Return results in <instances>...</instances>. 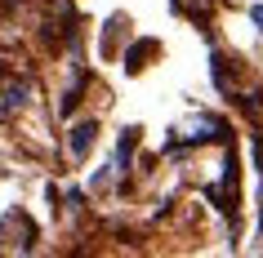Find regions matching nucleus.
<instances>
[{"instance_id": "1", "label": "nucleus", "mask_w": 263, "mask_h": 258, "mask_svg": "<svg viewBox=\"0 0 263 258\" xmlns=\"http://www.w3.org/2000/svg\"><path fill=\"white\" fill-rule=\"evenodd\" d=\"M210 138H228L223 121H214V116H192L183 129H170L165 147H170V143H187V147H196V143H210Z\"/></svg>"}, {"instance_id": "2", "label": "nucleus", "mask_w": 263, "mask_h": 258, "mask_svg": "<svg viewBox=\"0 0 263 258\" xmlns=\"http://www.w3.org/2000/svg\"><path fill=\"white\" fill-rule=\"evenodd\" d=\"M9 236H18V249H31V241H36V227H31V218L23 214V209H9V214L0 218V241H9Z\"/></svg>"}, {"instance_id": "3", "label": "nucleus", "mask_w": 263, "mask_h": 258, "mask_svg": "<svg viewBox=\"0 0 263 258\" xmlns=\"http://www.w3.org/2000/svg\"><path fill=\"white\" fill-rule=\"evenodd\" d=\"M94 143H98V125H94V121L71 125V134H67V156H71V161H85Z\"/></svg>"}, {"instance_id": "4", "label": "nucleus", "mask_w": 263, "mask_h": 258, "mask_svg": "<svg viewBox=\"0 0 263 258\" xmlns=\"http://www.w3.org/2000/svg\"><path fill=\"white\" fill-rule=\"evenodd\" d=\"M27 103H31V85H27V81L5 85V94H0V116H9V111H23Z\"/></svg>"}, {"instance_id": "5", "label": "nucleus", "mask_w": 263, "mask_h": 258, "mask_svg": "<svg viewBox=\"0 0 263 258\" xmlns=\"http://www.w3.org/2000/svg\"><path fill=\"white\" fill-rule=\"evenodd\" d=\"M134 147H139V125H129V129L121 134V143H116V165H111L116 174H129V156H134Z\"/></svg>"}, {"instance_id": "6", "label": "nucleus", "mask_w": 263, "mask_h": 258, "mask_svg": "<svg viewBox=\"0 0 263 258\" xmlns=\"http://www.w3.org/2000/svg\"><path fill=\"white\" fill-rule=\"evenodd\" d=\"M174 9H179V14H187L192 23H205L210 9H214V0H174Z\"/></svg>"}, {"instance_id": "7", "label": "nucleus", "mask_w": 263, "mask_h": 258, "mask_svg": "<svg viewBox=\"0 0 263 258\" xmlns=\"http://www.w3.org/2000/svg\"><path fill=\"white\" fill-rule=\"evenodd\" d=\"M147 54H156V41H139V45H134V49L125 54V71H129V76L143 71V58H147Z\"/></svg>"}, {"instance_id": "8", "label": "nucleus", "mask_w": 263, "mask_h": 258, "mask_svg": "<svg viewBox=\"0 0 263 258\" xmlns=\"http://www.w3.org/2000/svg\"><path fill=\"white\" fill-rule=\"evenodd\" d=\"M254 161H259V169H263V138H254Z\"/></svg>"}, {"instance_id": "9", "label": "nucleus", "mask_w": 263, "mask_h": 258, "mask_svg": "<svg viewBox=\"0 0 263 258\" xmlns=\"http://www.w3.org/2000/svg\"><path fill=\"white\" fill-rule=\"evenodd\" d=\"M250 18H254V23H259V31H263V5H254V9H250Z\"/></svg>"}, {"instance_id": "10", "label": "nucleus", "mask_w": 263, "mask_h": 258, "mask_svg": "<svg viewBox=\"0 0 263 258\" xmlns=\"http://www.w3.org/2000/svg\"><path fill=\"white\" fill-rule=\"evenodd\" d=\"M259 218H263V187H259Z\"/></svg>"}]
</instances>
